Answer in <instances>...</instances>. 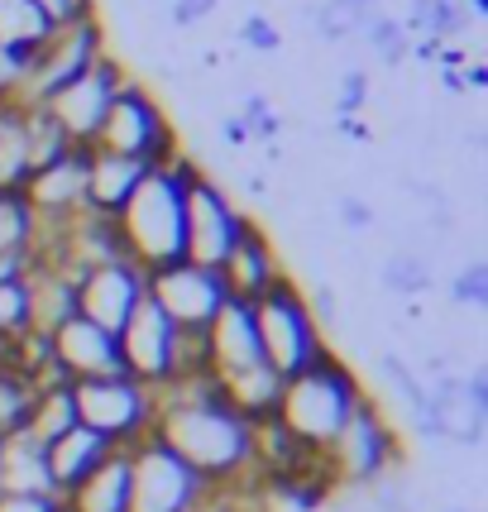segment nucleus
<instances>
[{
  "label": "nucleus",
  "instance_id": "nucleus-3",
  "mask_svg": "<svg viewBox=\"0 0 488 512\" xmlns=\"http://www.w3.org/2000/svg\"><path fill=\"white\" fill-rule=\"evenodd\" d=\"M364 398H369L364 379L331 350L326 359H316L307 374L283 383L273 422L283 426L297 446H307L311 455H326L340 441V431L350 426V417L359 412Z\"/></svg>",
  "mask_w": 488,
  "mask_h": 512
},
{
  "label": "nucleus",
  "instance_id": "nucleus-24",
  "mask_svg": "<svg viewBox=\"0 0 488 512\" xmlns=\"http://www.w3.org/2000/svg\"><path fill=\"white\" fill-rule=\"evenodd\" d=\"M48 34H53V20L34 0H0V44L5 48H15V53L29 58Z\"/></svg>",
  "mask_w": 488,
  "mask_h": 512
},
{
  "label": "nucleus",
  "instance_id": "nucleus-31",
  "mask_svg": "<svg viewBox=\"0 0 488 512\" xmlns=\"http://www.w3.org/2000/svg\"><path fill=\"white\" fill-rule=\"evenodd\" d=\"M235 120L244 125V134H249V144H273V139L283 134V120L273 115V101H268L264 91H249Z\"/></svg>",
  "mask_w": 488,
  "mask_h": 512
},
{
  "label": "nucleus",
  "instance_id": "nucleus-4",
  "mask_svg": "<svg viewBox=\"0 0 488 512\" xmlns=\"http://www.w3.org/2000/svg\"><path fill=\"white\" fill-rule=\"evenodd\" d=\"M249 307H254V331H259L268 369L283 383L297 379V374H307L316 359H326L335 350L331 340H326V331L316 326V316H311V307H307V292L297 288L292 273L283 283H273V288H268L259 302H249Z\"/></svg>",
  "mask_w": 488,
  "mask_h": 512
},
{
  "label": "nucleus",
  "instance_id": "nucleus-27",
  "mask_svg": "<svg viewBox=\"0 0 488 512\" xmlns=\"http://www.w3.org/2000/svg\"><path fill=\"white\" fill-rule=\"evenodd\" d=\"M355 39L369 53H378L388 67H402L412 58V39H407V29L398 24V15H388V10H374V15H364L355 29Z\"/></svg>",
  "mask_w": 488,
  "mask_h": 512
},
{
  "label": "nucleus",
  "instance_id": "nucleus-17",
  "mask_svg": "<svg viewBox=\"0 0 488 512\" xmlns=\"http://www.w3.org/2000/svg\"><path fill=\"white\" fill-rule=\"evenodd\" d=\"M221 273L225 292L235 297V302H259L273 283H283L288 278V268H283V254L273 245V235H268L264 225H244V235L235 240V249L225 254V264L216 268Z\"/></svg>",
  "mask_w": 488,
  "mask_h": 512
},
{
  "label": "nucleus",
  "instance_id": "nucleus-28",
  "mask_svg": "<svg viewBox=\"0 0 488 512\" xmlns=\"http://www.w3.org/2000/svg\"><path fill=\"white\" fill-rule=\"evenodd\" d=\"M34 383L24 379L15 364H0V436H15L29 426V412H34Z\"/></svg>",
  "mask_w": 488,
  "mask_h": 512
},
{
  "label": "nucleus",
  "instance_id": "nucleus-21",
  "mask_svg": "<svg viewBox=\"0 0 488 512\" xmlns=\"http://www.w3.org/2000/svg\"><path fill=\"white\" fill-rule=\"evenodd\" d=\"M412 44H455L469 34V10L460 0H407V10L398 15Z\"/></svg>",
  "mask_w": 488,
  "mask_h": 512
},
{
  "label": "nucleus",
  "instance_id": "nucleus-14",
  "mask_svg": "<svg viewBox=\"0 0 488 512\" xmlns=\"http://www.w3.org/2000/svg\"><path fill=\"white\" fill-rule=\"evenodd\" d=\"M87 154L91 149H67L24 178L20 192L34 206L39 225H63L87 211Z\"/></svg>",
  "mask_w": 488,
  "mask_h": 512
},
{
  "label": "nucleus",
  "instance_id": "nucleus-45",
  "mask_svg": "<svg viewBox=\"0 0 488 512\" xmlns=\"http://www.w3.org/2000/svg\"><path fill=\"white\" fill-rule=\"evenodd\" d=\"M445 512H474V508H445Z\"/></svg>",
  "mask_w": 488,
  "mask_h": 512
},
{
  "label": "nucleus",
  "instance_id": "nucleus-16",
  "mask_svg": "<svg viewBox=\"0 0 488 512\" xmlns=\"http://www.w3.org/2000/svg\"><path fill=\"white\" fill-rule=\"evenodd\" d=\"M48 350H53V364H58V374H63L67 383L125 374V369H120L115 335L101 331L87 316H67L63 326H53V331H48Z\"/></svg>",
  "mask_w": 488,
  "mask_h": 512
},
{
  "label": "nucleus",
  "instance_id": "nucleus-20",
  "mask_svg": "<svg viewBox=\"0 0 488 512\" xmlns=\"http://www.w3.org/2000/svg\"><path fill=\"white\" fill-rule=\"evenodd\" d=\"M67 512H130V450H111L106 465L63 498Z\"/></svg>",
  "mask_w": 488,
  "mask_h": 512
},
{
  "label": "nucleus",
  "instance_id": "nucleus-40",
  "mask_svg": "<svg viewBox=\"0 0 488 512\" xmlns=\"http://www.w3.org/2000/svg\"><path fill=\"white\" fill-rule=\"evenodd\" d=\"M221 134L230 149H249V134H244V125L235 120V115H221Z\"/></svg>",
  "mask_w": 488,
  "mask_h": 512
},
{
  "label": "nucleus",
  "instance_id": "nucleus-10",
  "mask_svg": "<svg viewBox=\"0 0 488 512\" xmlns=\"http://www.w3.org/2000/svg\"><path fill=\"white\" fill-rule=\"evenodd\" d=\"M125 77H130V72L106 53V58H96V63H91L87 77H77V82L63 87L58 96H48L39 111L58 125V134H63L72 149H91V144H96V134H101V120H106V111H111L115 91L125 87Z\"/></svg>",
  "mask_w": 488,
  "mask_h": 512
},
{
  "label": "nucleus",
  "instance_id": "nucleus-38",
  "mask_svg": "<svg viewBox=\"0 0 488 512\" xmlns=\"http://www.w3.org/2000/svg\"><path fill=\"white\" fill-rule=\"evenodd\" d=\"M53 24H67V20H82V15H96V0H34Z\"/></svg>",
  "mask_w": 488,
  "mask_h": 512
},
{
  "label": "nucleus",
  "instance_id": "nucleus-30",
  "mask_svg": "<svg viewBox=\"0 0 488 512\" xmlns=\"http://www.w3.org/2000/svg\"><path fill=\"white\" fill-rule=\"evenodd\" d=\"M445 297L460 307V312H484L488 307V259H469L465 268L450 273Z\"/></svg>",
  "mask_w": 488,
  "mask_h": 512
},
{
  "label": "nucleus",
  "instance_id": "nucleus-41",
  "mask_svg": "<svg viewBox=\"0 0 488 512\" xmlns=\"http://www.w3.org/2000/svg\"><path fill=\"white\" fill-rule=\"evenodd\" d=\"M326 5L345 10V15H355V20H364V15H374L378 10V0H326Z\"/></svg>",
  "mask_w": 488,
  "mask_h": 512
},
{
  "label": "nucleus",
  "instance_id": "nucleus-12",
  "mask_svg": "<svg viewBox=\"0 0 488 512\" xmlns=\"http://www.w3.org/2000/svg\"><path fill=\"white\" fill-rule=\"evenodd\" d=\"M149 302H154L178 331H206V326L216 321V312L230 302V292H225L216 268L178 259V264L149 273Z\"/></svg>",
  "mask_w": 488,
  "mask_h": 512
},
{
  "label": "nucleus",
  "instance_id": "nucleus-9",
  "mask_svg": "<svg viewBox=\"0 0 488 512\" xmlns=\"http://www.w3.org/2000/svg\"><path fill=\"white\" fill-rule=\"evenodd\" d=\"M211 493L216 489L158 436L130 450V512H201Z\"/></svg>",
  "mask_w": 488,
  "mask_h": 512
},
{
  "label": "nucleus",
  "instance_id": "nucleus-33",
  "mask_svg": "<svg viewBox=\"0 0 488 512\" xmlns=\"http://www.w3.org/2000/svg\"><path fill=\"white\" fill-rule=\"evenodd\" d=\"M335 221L345 225L350 235H364V230L378 225V211H374V201H364L359 192H340L335 197Z\"/></svg>",
  "mask_w": 488,
  "mask_h": 512
},
{
  "label": "nucleus",
  "instance_id": "nucleus-22",
  "mask_svg": "<svg viewBox=\"0 0 488 512\" xmlns=\"http://www.w3.org/2000/svg\"><path fill=\"white\" fill-rule=\"evenodd\" d=\"M5 493H53L48 489L44 441L29 436V431L5 436Z\"/></svg>",
  "mask_w": 488,
  "mask_h": 512
},
{
  "label": "nucleus",
  "instance_id": "nucleus-29",
  "mask_svg": "<svg viewBox=\"0 0 488 512\" xmlns=\"http://www.w3.org/2000/svg\"><path fill=\"white\" fill-rule=\"evenodd\" d=\"M24 331H34V302H29V273L0 283V345L20 340Z\"/></svg>",
  "mask_w": 488,
  "mask_h": 512
},
{
  "label": "nucleus",
  "instance_id": "nucleus-13",
  "mask_svg": "<svg viewBox=\"0 0 488 512\" xmlns=\"http://www.w3.org/2000/svg\"><path fill=\"white\" fill-rule=\"evenodd\" d=\"M149 297V273L130 259H106L77 278V316L96 321L101 331H120L130 312Z\"/></svg>",
  "mask_w": 488,
  "mask_h": 512
},
{
  "label": "nucleus",
  "instance_id": "nucleus-7",
  "mask_svg": "<svg viewBox=\"0 0 488 512\" xmlns=\"http://www.w3.org/2000/svg\"><path fill=\"white\" fill-rule=\"evenodd\" d=\"M335 474V489H374L402 465V431L388 422V412L374 402V393L359 402L340 441L326 450Z\"/></svg>",
  "mask_w": 488,
  "mask_h": 512
},
{
  "label": "nucleus",
  "instance_id": "nucleus-2",
  "mask_svg": "<svg viewBox=\"0 0 488 512\" xmlns=\"http://www.w3.org/2000/svg\"><path fill=\"white\" fill-rule=\"evenodd\" d=\"M197 158L178 154L144 173V182L130 192V201L115 211V235L125 259L144 273L187 259V187L197 178Z\"/></svg>",
  "mask_w": 488,
  "mask_h": 512
},
{
  "label": "nucleus",
  "instance_id": "nucleus-19",
  "mask_svg": "<svg viewBox=\"0 0 488 512\" xmlns=\"http://www.w3.org/2000/svg\"><path fill=\"white\" fill-rule=\"evenodd\" d=\"M144 163L120 154H106V149H91L87 154V211L91 216H106L115 221V211L130 201V192L144 182Z\"/></svg>",
  "mask_w": 488,
  "mask_h": 512
},
{
  "label": "nucleus",
  "instance_id": "nucleus-11",
  "mask_svg": "<svg viewBox=\"0 0 488 512\" xmlns=\"http://www.w3.org/2000/svg\"><path fill=\"white\" fill-rule=\"evenodd\" d=\"M244 225L249 216L235 206V197L211 173H197L187 187V264L221 268L225 254L244 235Z\"/></svg>",
  "mask_w": 488,
  "mask_h": 512
},
{
  "label": "nucleus",
  "instance_id": "nucleus-6",
  "mask_svg": "<svg viewBox=\"0 0 488 512\" xmlns=\"http://www.w3.org/2000/svg\"><path fill=\"white\" fill-rule=\"evenodd\" d=\"M72 407H77V426L106 436L115 450H134L154 436L158 393L134 383L130 374H106V379L72 383Z\"/></svg>",
  "mask_w": 488,
  "mask_h": 512
},
{
  "label": "nucleus",
  "instance_id": "nucleus-15",
  "mask_svg": "<svg viewBox=\"0 0 488 512\" xmlns=\"http://www.w3.org/2000/svg\"><path fill=\"white\" fill-rule=\"evenodd\" d=\"M201 340H206V374L216 383L268 364L264 345H259V331H254V307H249V302H235V297H230L221 312H216V321L201 331Z\"/></svg>",
  "mask_w": 488,
  "mask_h": 512
},
{
  "label": "nucleus",
  "instance_id": "nucleus-39",
  "mask_svg": "<svg viewBox=\"0 0 488 512\" xmlns=\"http://www.w3.org/2000/svg\"><path fill=\"white\" fill-rule=\"evenodd\" d=\"M460 82H465V91H484L488 87V63L484 58H465V63H460Z\"/></svg>",
  "mask_w": 488,
  "mask_h": 512
},
{
  "label": "nucleus",
  "instance_id": "nucleus-43",
  "mask_svg": "<svg viewBox=\"0 0 488 512\" xmlns=\"http://www.w3.org/2000/svg\"><path fill=\"white\" fill-rule=\"evenodd\" d=\"M244 192H249V197H268V178L264 173H249V178H244Z\"/></svg>",
  "mask_w": 488,
  "mask_h": 512
},
{
  "label": "nucleus",
  "instance_id": "nucleus-26",
  "mask_svg": "<svg viewBox=\"0 0 488 512\" xmlns=\"http://www.w3.org/2000/svg\"><path fill=\"white\" fill-rule=\"evenodd\" d=\"M67 426H77V407H72V383H53V388H39L34 393V412H29V436H39V441H53V436H63Z\"/></svg>",
  "mask_w": 488,
  "mask_h": 512
},
{
  "label": "nucleus",
  "instance_id": "nucleus-44",
  "mask_svg": "<svg viewBox=\"0 0 488 512\" xmlns=\"http://www.w3.org/2000/svg\"><path fill=\"white\" fill-rule=\"evenodd\" d=\"M460 5H465L469 10V20L479 24V20H488V0H460Z\"/></svg>",
  "mask_w": 488,
  "mask_h": 512
},
{
  "label": "nucleus",
  "instance_id": "nucleus-18",
  "mask_svg": "<svg viewBox=\"0 0 488 512\" xmlns=\"http://www.w3.org/2000/svg\"><path fill=\"white\" fill-rule=\"evenodd\" d=\"M111 441L106 436H96L87 426H67L63 436H53L44 446V465H48V489L67 498V493L77 489L82 479H87L91 469L106 465V455H111Z\"/></svg>",
  "mask_w": 488,
  "mask_h": 512
},
{
  "label": "nucleus",
  "instance_id": "nucleus-1",
  "mask_svg": "<svg viewBox=\"0 0 488 512\" xmlns=\"http://www.w3.org/2000/svg\"><path fill=\"white\" fill-rule=\"evenodd\" d=\"M154 436L178 460L197 469L216 493L264 489L259 469H254V422L225 402L211 374L173 383L168 393H158Z\"/></svg>",
  "mask_w": 488,
  "mask_h": 512
},
{
  "label": "nucleus",
  "instance_id": "nucleus-36",
  "mask_svg": "<svg viewBox=\"0 0 488 512\" xmlns=\"http://www.w3.org/2000/svg\"><path fill=\"white\" fill-rule=\"evenodd\" d=\"M0 512H63L58 493H0Z\"/></svg>",
  "mask_w": 488,
  "mask_h": 512
},
{
  "label": "nucleus",
  "instance_id": "nucleus-25",
  "mask_svg": "<svg viewBox=\"0 0 488 512\" xmlns=\"http://www.w3.org/2000/svg\"><path fill=\"white\" fill-rule=\"evenodd\" d=\"M39 240V216L24 192H0V259H20Z\"/></svg>",
  "mask_w": 488,
  "mask_h": 512
},
{
  "label": "nucleus",
  "instance_id": "nucleus-23",
  "mask_svg": "<svg viewBox=\"0 0 488 512\" xmlns=\"http://www.w3.org/2000/svg\"><path fill=\"white\" fill-rule=\"evenodd\" d=\"M378 283H383V292L412 302V297L436 288V264H431V254H422V249H393L378 264Z\"/></svg>",
  "mask_w": 488,
  "mask_h": 512
},
{
  "label": "nucleus",
  "instance_id": "nucleus-42",
  "mask_svg": "<svg viewBox=\"0 0 488 512\" xmlns=\"http://www.w3.org/2000/svg\"><path fill=\"white\" fill-rule=\"evenodd\" d=\"M441 87L450 91V96H460V91H465V82H460V67H441Z\"/></svg>",
  "mask_w": 488,
  "mask_h": 512
},
{
  "label": "nucleus",
  "instance_id": "nucleus-32",
  "mask_svg": "<svg viewBox=\"0 0 488 512\" xmlns=\"http://www.w3.org/2000/svg\"><path fill=\"white\" fill-rule=\"evenodd\" d=\"M369 91H374V77L364 67H345L335 82V120H355L369 106Z\"/></svg>",
  "mask_w": 488,
  "mask_h": 512
},
{
  "label": "nucleus",
  "instance_id": "nucleus-35",
  "mask_svg": "<svg viewBox=\"0 0 488 512\" xmlns=\"http://www.w3.org/2000/svg\"><path fill=\"white\" fill-rule=\"evenodd\" d=\"M240 44L254 48V53H278V48H283V29L268 20V15H244Z\"/></svg>",
  "mask_w": 488,
  "mask_h": 512
},
{
  "label": "nucleus",
  "instance_id": "nucleus-5",
  "mask_svg": "<svg viewBox=\"0 0 488 512\" xmlns=\"http://www.w3.org/2000/svg\"><path fill=\"white\" fill-rule=\"evenodd\" d=\"M91 149L134 158V163H144V168H158V163H168V158L182 154L178 125L158 106L154 91L144 87V82H134V77H125V87L115 91L111 111L101 120V134H96Z\"/></svg>",
  "mask_w": 488,
  "mask_h": 512
},
{
  "label": "nucleus",
  "instance_id": "nucleus-37",
  "mask_svg": "<svg viewBox=\"0 0 488 512\" xmlns=\"http://www.w3.org/2000/svg\"><path fill=\"white\" fill-rule=\"evenodd\" d=\"M216 5H221V0H168V20L178 24V29H192V24L211 20Z\"/></svg>",
  "mask_w": 488,
  "mask_h": 512
},
{
  "label": "nucleus",
  "instance_id": "nucleus-8",
  "mask_svg": "<svg viewBox=\"0 0 488 512\" xmlns=\"http://www.w3.org/2000/svg\"><path fill=\"white\" fill-rule=\"evenodd\" d=\"M96 58H106V29H101L96 15L53 24V34L29 53L20 106H44L48 96H58V91L72 87L77 77H87Z\"/></svg>",
  "mask_w": 488,
  "mask_h": 512
},
{
  "label": "nucleus",
  "instance_id": "nucleus-34",
  "mask_svg": "<svg viewBox=\"0 0 488 512\" xmlns=\"http://www.w3.org/2000/svg\"><path fill=\"white\" fill-rule=\"evenodd\" d=\"M24 67H29V58H24V53H15V48L0 44V106H20Z\"/></svg>",
  "mask_w": 488,
  "mask_h": 512
}]
</instances>
